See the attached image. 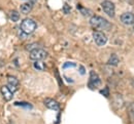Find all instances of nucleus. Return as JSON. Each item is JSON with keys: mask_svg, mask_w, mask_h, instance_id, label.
<instances>
[{"mask_svg": "<svg viewBox=\"0 0 134 124\" xmlns=\"http://www.w3.org/2000/svg\"><path fill=\"white\" fill-rule=\"evenodd\" d=\"M121 22L125 25L134 24V15L132 12H125L121 16Z\"/></svg>", "mask_w": 134, "mask_h": 124, "instance_id": "obj_7", "label": "nucleus"}, {"mask_svg": "<svg viewBox=\"0 0 134 124\" xmlns=\"http://www.w3.org/2000/svg\"><path fill=\"white\" fill-rule=\"evenodd\" d=\"M16 105H20V106H26L31 108V105H28V104H24V103H16Z\"/></svg>", "mask_w": 134, "mask_h": 124, "instance_id": "obj_17", "label": "nucleus"}, {"mask_svg": "<svg viewBox=\"0 0 134 124\" xmlns=\"http://www.w3.org/2000/svg\"><path fill=\"white\" fill-rule=\"evenodd\" d=\"M33 66L36 70H44L46 69V65L41 61H35Z\"/></svg>", "mask_w": 134, "mask_h": 124, "instance_id": "obj_14", "label": "nucleus"}, {"mask_svg": "<svg viewBox=\"0 0 134 124\" xmlns=\"http://www.w3.org/2000/svg\"><path fill=\"white\" fill-rule=\"evenodd\" d=\"M9 18H10V21H13V22H18V21L20 19V15H19V12L16 11V10L10 11V12H9Z\"/></svg>", "mask_w": 134, "mask_h": 124, "instance_id": "obj_13", "label": "nucleus"}, {"mask_svg": "<svg viewBox=\"0 0 134 124\" xmlns=\"http://www.w3.org/2000/svg\"><path fill=\"white\" fill-rule=\"evenodd\" d=\"M20 9H21V12L27 15V14H29V12L31 11L32 5H31L30 3H24V4H22V5L20 6Z\"/></svg>", "mask_w": 134, "mask_h": 124, "instance_id": "obj_11", "label": "nucleus"}, {"mask_svg": "<svg viewBox=\"0 0 134 124\" xmlns=\"http://www.w3.org/2000/svg\"><path fill=\"white\" fill-rule=\"evenodd\" d=\"M0 90H1L2 96L4 97V100H5V101H10V100L13 99V96H14V92L8 88L7 86H2Z\"/></svg>", "mask_w": 134, "mask_h": 124, "instance_id": "obj_10", "label": "nucleus"}, {"mask_svg": "<svg viewBox=\"0 0 134 124\" xmlns=\"http://www.w3.org/2000/svg\"><path fill=\"white\" fill-rule=\"evenodd\" d=\"M44 105H46V107H47L48 109H50V110H54V111H58V110L60 109L59 104H58L55 100L50 99V97L44 100Z\"/></svg>", "mask_w": 134, "mask_h": 124, "instance_id": "obj_8", "label": "nucleus"}, {"mask_svg": "<svg viewBox=\"0 0 134 124\" xmlns=\"http://www.w3.org/2000/svg\"><path fill=\"white\" fill-rule=\"evenodd\" d=\"M80 10H81V11L84 14L85 16H87V15H91V11H89V10H86V9H85V8H83V7H82V8H80Z\"/></svg>", "mask_w": 134, "mask_h": 124, "instance_id": "obj_16", "label": "nucleus"}, {"mask_svg": "<svg viewBox=\"0 0 134 124\" xmlns=\"http://www.w3.org/2000/svg\"><path fill=\"white\" fill-rule=\"evenodd\" d=\"M48 56V53L42 48H34L30 51V58L32 61H42Z\"/></svg>", "mask_w": 134, "mask_h": 124, "instance_id": "obj_4", "label": "nucleus"}, {"mask_svg": "<svg viewBox=\"0 0 134 124\" xmlns=\"http://www.w3.org/2000/svg\"><path fill=\"white\" fill-rule=\"evenodd\" d=\"M101 6L103 8V11L110 18H115V15H116V6L115 4L109 1V0H104L102 3H101Z\"/></svg>", "mask_w": 134, "mask_h": 124, "instance_id": "obj_3", "label": "nucleus"}, {"mask_svg": "<svg viewBox=\"0 0 134 124\" xmlns=\"http://www.w3.org/2000/svg\"><path fill=\"white\" fill-rule=\"evenodd\" d=\"M107 63H108V65H111V66H117L118 64H119V58H118V56L116 55V54H111Z\"/></svg>", "mask_w": 134, "mask_h": 124, "instance_id": "obj_12", "label": "nucleus"}, {"mask_svg": "<svg viewBox=\"0 0 134 124\" xmlns=\"http://www.w3.org/2000/svg\"><path fill=\"white\" fill-rule=\"evenodd\" d=\"M101 84V80L99 78V76L95 73L94 71H92L90 73V79H89V87L91 88H96Z\"/></svg>", "mask_w": 134, "mask_h": 124, "instance_id": "obj_6", "label": "nucleus"}, {"mask_svg": "<svg viewBox=\"0 0 134 124\" xmlns=\"http://www.w3.org/2000/svg\"><path fill=\"white\" fill-rule=\"evenodd\" d=\"M7 82H8V86L7 87L10 89L13 92H15L18 85H19V80L14 76H8L7 77Z\"/></svg>", "mask_w": 134, "mask_h": 124, "instance_id": "obj_9", "label": "nucleus"}, {"mask_svg": "<svg viewBox=\"0 0 134 124\" xmlns=\"http://www.w3.org/2000/svg\"><path fill=\"white\" fill-rule=\"evenodd\" d=\"M36 27H37L36 23L31 18H25L21 23V30H22L23 33H25L27 35L33 33L35 29H36Z\"/></svg>", "mask_w": 134, "mask_h": 124, "instance_id": "obj_2", "label": "nucleus"}, {"mask_svg": "<svg viewBox=\"0 0 134 124\" xmlns=\"http://www.w3.org/2000/svg\"><path fill=\"white\" fill-rule=\"evenodd\" d=\"M128 111H129L130 117H131V118H132V119L134 120V103L130 104V106H129V109H128Z\"/></svg>", "mask_w": 134, "mask_h": 124, "instance_id": "obj_15", "label": "nucleus"}, {"mask_svg": "<svg viewBox=\"0 0 134 124\" xmlns=\"http://www.w3.org/2000/svg\"><path fill=\"white\" fill-rule=\"evenodd\" d=\"M90 24L92 25V27L98 29V30H109L111 28V24L99 16H93L90 18Z\"/></svg>", "mask_w": 134, "mask_h": 124, "instance_id": "obj_1", "label": "nucleus"}, {"mask_svg": "<svg viewBox=\"0 0 134 124\" xmlns=\"http://www.w3.org/2000/svg\"><path fill=\"white\" fill-rule=\"evenodd\" d=\"M93 38H94V41L96 42V44L98 46H103L107 42V37H106V35L104 33L100 32V31H94Z\"/></svg>", "mask_w": 134, "mask_h": 124, "instance_id": "obj_5", "label": "nucleus"}]
</instances>
